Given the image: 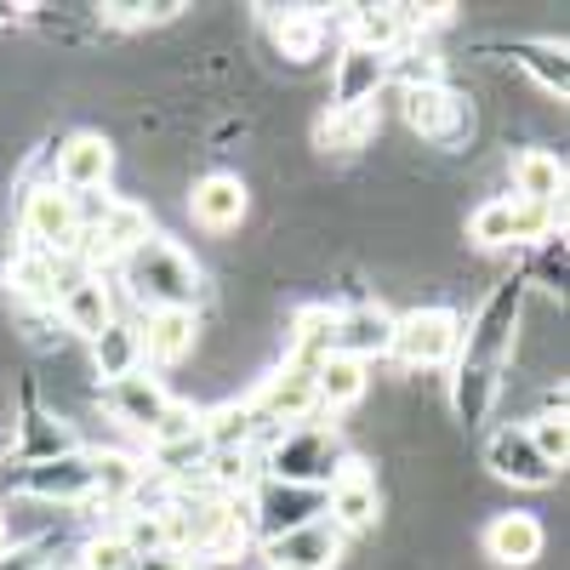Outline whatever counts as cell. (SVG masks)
Listing matches in <instances>:
<instances>
[{
    "mask_svg": "<svg viewBox=\"0 0 570 570\" xmlns=\"http://www.w3.org/2000/svg\"><path fill=\"white\" fill-rule=\"evenodd\" d=\"M343 531L331 519H314L303 531H285L274 542H263V570H331L343 559Z\"/></svg>",
    "mask_w": 570,
    "mask_h": 570,
    "instance_id": "13",
    "label": "cell"
},
{
    "mask_svg": "<svg viewBox=\"0 0 570 570\" xmlns=\"http://www.w3.org/2000/svg\"><path fill=\"white\" fill-rule=\"evenodd\" d=\"M52 314H58L63 331H75V337L91 343V337H98V331L115 320V303H109L104 274H91V268H63V292H58Z\"/></svg>",
    "mask_w": 570,
    "mask_h": 570,
    "instance_id": "12",
    "label": "cell"
},
{
    "mask_svg": "<svg viewBox=\"0 0 570 570\" xmlns=\"http://www.w3.org/2000/svg\"><path fill=\"white\" fill-rule=\"evenodd\" d=\"M525 434H531L537 456H542L553 473L570 462V422H564V416H537V422H525Z\"/></svg>",
    "mask_w": 570,
    "mask_h": 570,
    "instance_id": "28",
    "label": "cell"
},
{
    "mask_svg": "<svg viewBox=\"0 0 570 570\" xmlns=\"http://www.w3.org/2000/svg\"><path fill=\"white\" fill-rule=\"evenodd\" d=\"M371 365L348 360V354H331L320 371H314V394H320V411H354L371 389Z\"/></svg>",
    "mask_w": 570,
    "mask_h": 570,
    "instance_id": "25",
    "label": "cell"
},
{
    "mask_svg": "<svg viewBox=\"0 0 570 570\" xmlns=\"http://www.w3.org/2000/svg\"><path fill=\"white\" fill-rule=\"evenodd\" d=\"M519 320H525V279H502L485 297V308L473 314V325L456 343V365H451V411L462 428L491 422L508 376H513V354H519Z\"/></svg>",
    "mask_w": 570,
    "mask_h": 570,
    "instance_id": "1",
    "label": "cell"
},
{
    "mask_svg": "<svg viewBox=\"0 0 570 570\" xmlns=\"http://www.w3.org/2000/svg\"><path fill=\"white\" fill-rule=\"evenodd\" d=\"M109 171H115V142L104 131H75V137L58 142V160H52V177L46 183L69 188V195L80 200V195H98V188L109 183Z\"/></svg>",
    "mask_w": 570,
    "mask_h": 570,
    "instance_id": "10",
    "label": "cell"
},
{
    "mask_svg": "<svg viewBox=\"0 0 570 570\" xmlns=\"http://www.w3.org/2000/svg\"><path fill=\"white\" fill-rule=\"evenodd\" d=\"M376 131H383L376 104L371 109H325L320 126H314V142H320L325 155H360V149H371V142H376Z\"/></svg>",
    "mask_w": 570,
    "mask_h": 570,
    "instance_id": "21",
    "label": "cell"
},
{
    "mask_svg": "<svg viewBox=\"0 0 570 570\" xmlns=\"http://www.w3.org/2000/svg\"><path fill=\"white\" fill-rule=\"evenodd\" d=\"M120 285H126V297L137 308H149V314H166V308H188V314H200L206 303V274L200 263L188 257L177 240H166V234H142V240L115 263Z\"/></svg>",
    "mask_w": 570,
    "mask_h": 570,
    "instance_id": "2",
    "label": "cell"
},
{
    "mask_svg": "<svg viewBox=\"0 0 570 570\" xmlns=\"http://www.w3.org/2000/svg\"><path fill=\"white\" fill-rule=\"evenodd\" d=\"M252 405V416H257V428H274V434H285V428H303V422H314L320 416V394H314V371H303V365H274L263 383H257V394L246 400Z\"/></svg>",
    "mask_w": 570,
    "mask_h": 570,
    "instance_id": "8",
    "label": "cell"
},
{
    "mask_svg": "<svg viewBox=\"0 0 570 570\" xmlns=\"http://www.w3.org/2000/svg\"><path fill=\"white\" fill-rule=\"evenodd\" d=\"M314 519H325V485H285V480H257L252 502H246V525L274 542L285 531H303L314 525Z\"/></svg>",
    "mask_w": 570,
    "mask_h": 570,
    "instance_id": "6",
    "label": "cell"
},
{
    "mask_svg": "<svg viewBox=\"0 0 570 570\" xmlns=\"http://www.w3.org/2000/svg\"><path fill=\"white\" fill-rule=\"evenodd\" d=\"M23 234H29V252L75 257V246H80V200L58 183H35L23 195Z\"/></svg>",
    "mask_w": 570,
    "mask_h": 570,
    "instance_id": "7",
    "label": "cell"
},
{
    "mask_svg": "<svg viewBox=\"0 0 570 570\" xmlns=\"http://www.w3.org/2000/svg\"><path fill=\"white\" fill-rule=\"evenodd\" d=\"M383 80H389V58L365 52V46H343L337 69H331V109H371Z\"/></svg>",
    "mask_w": 570,
    "mask_h": 570,
    "instance_id": "19",
    "label": "cell"
},
{
    "mask_svg": "<svg viewBox=\"0 0 570 570\" xmlns=\"http://www.w3.org/2000/svg\"><path fill=\"white\" fill-rule=\"evenodd\" d=\"M400 115H405V126L422 142L451 149V155L473 137V104L462 98L456 86H445V80H434V86H400Z\"/></svg>",
    "mask_w": 570,
    "mask_h": 570,
    "instance_id": "4",
    "label": "cell"
},
{
    "mask_svg": "<svg viewBox=\"0 0 570 570\" xmlns=\"http://www.w3.org/2000/svg\"><path fill=\"white\" fill-rule=\"evenodd\" d=\"M7 542H12V537H7V513H0V548H7Z\"/></svg>",
    "mask_w": 570,
    "mask_h": 570,
    "instance_id": "32",
    "label": "cell"
},
{
    "mask_svg": "<svg viewBox=\"0 0 570 570\" xmlns=\"http://www.w3.org/2000/svg\"><path fill=\"white\" fill-rule=\"evenodd\" d=\"M325 519L343 537L376 531V519H383V491H376V473H371L365 456H348L337 473H331V485H325Z\"/></svg>",
    "mask_w": 570,
    "mask_h": 570,
    "instance_id": "9",
    "label": "cell"
},
{
    "mask_svg": "<svg viewBox=\"0 0 570 570\" xmlns=\"http://www.w3.org/2000/svg\"><path fill=\"white\" fill-rule=\"evenodd\" d=\"M462 343V320L445 303H416L405 314H394V348L389 360H400L405 371H434L456 354Z\"/></svg>",
    "mask_w": 570,
    "mask_h": 570,
    "instance_id": "5",
    "label": "cell"
},
{
    "mask_svg": "<svg viewBox=\"0 0 570 570\" xmlns=\"http://www.w3.org/2000/svg\"><path fill=\"white\" fill-rule=\"evenodd\" d=\"M252 212V195H246V183L240 177H228V171H212L195 183V195H188V217H195L206 234H228V228H240Z\"/></svg>",
    "mask_w": 570,
    "mask_h": 570,
    "instance_id": "18",
    "label": "cell"
},
{
    "mask_svg": "<svg viewBox=\"0 0 570 570\" xmlns=\"http://www.w3.org/2000/svg\"><path fill=\"white\" fill-rule=\"evenodd\" d=\"M394 348V314L383 303H348L337 308V354L371 365V360H389Z\"/></svg>",
    "mask_w": 570,
    "mask_h": 570,
    "instance_id": "17",
    "label": "cell"
},
{
    "mask_svg": "<svg viewBox=\"0 0 570 570\" xmlns=\"http://www.w3.org/2000/svg\"><path fill=\"white\" fill-rule=\"evenodd\" d=\"M104 405H109V416H115L120 428H131V434L149 440L155 422H160L166 405H171V394L160 389V376L131 371V376H120V383H104Z\"/></svg>",
    "mask_w": 570,
    "mask_h": 570,
    "instance_id": "16",
    "label": "cell"
},
{
    "mask_svg": "<svg viewBox=\"0 0 570 570\" xmlns=\"http://www.w3.org/2000/svg\"><path fill=\"white\" fill-rule=\"evenodd\" d=\"M137 570H195V559H188V553H177V548H166V553L137 559Z\"/></svg>",
    "mask_w": 570,
    "mask_h": 570,
    "instance_id": "31",
    "label": "cell"
},
{
    "mask_svg": "<svg viewBox=\"0 0 570 570\" xmlns=\"http://www.w3.org/2000/svg\"><path fill=\"white\" fill-rule=\"evenodd\" d=\"M18 491L46 502V508H69V502H91V451H63V456H46L29 462L18 473Z\"/></svg>",
    "mask_w": 570,
    "mask_h": 570,
    "instance_id": "11",
    "label": "cell"
},
{
    "mask_svg": "<svg viewBox=\"0 0 570 570\" xmlns=\"http://www.w3.org/2000/svg\"><path fill=\"white\" fill-rule=\"evenodd\" d=\"M91 371L104 383H120V376L142 371V331L131 320H109L98 337H91Z\"/></svg>",
    "mask_w": 570,
    "mask_h": 570,
    "instance_id": "23",
    "label": "cell"
},
{
    "mask_svg": "<svg viewBox=\"0 0 570 570\" xmlns=\"http://www.w3.org/2000/svg\"><path fill=\"white\" fill-rule=\"evenodd\" d=\"M468 240H473V246H485V252L513 246V200L497 195V200H485V206H473V217H468Z\"/></svg>",
    "mask_w": 570,
    "mask_h": 570,
    "instance_id": "27",
    "label": "cell"
},
{
    "mask_svg": "<svg viewBox=\"0 0 570 570\" xmlns=\"http://www.w3.org/2000/svg\"><path fill=\"white\" fill-rule=\"evenodd\" d=\"M513 200L564 206V160L548 149H519L513 155Z\"/></svg>",
    "mask_w": 570,
    "mask_h": 570,
    "instance_id": "22",
    "label": "cell"
},
{
    "mask_svg": "<svg viewBox=\"0 0 570 570\" xmlns=\"http://www.w3.org/2000/svg\"><path fill=\"white\" fill-rule=\"evenodd\" d=\"M485 559L491 564H502V570H531L537 559H542V542H548V531H542V519L537 513H525V508H502V513H491V525H485Z\"/></svg>",
    "mask_w": 570,
    "mask_h": 570,
    "instance_id": "15",
    "label": "cell"
},
{
    "mask_svg": "<svg viewBox=\"0 0 570 570\" xmlns=\"http://www.w3.org/2000/svg\"><path fill=\"white\" fill-rule=\"evenodd\" d=\"M513 63L537 75L548 98H564V46L559 40H513Z\"/></svg>",
    "mask_w": 570,
    "mask_h": 570,
    "instance_id": "26",
    "label": "cell"
},
{
    "mask_svg": "<svg viewBox=\"0 0 570 570\" xmlns=\"http://www.w3.org/2000/svg\"><path fill=\"white\" fill-rule=\"evenodd\" d=\"M200 428V411L188 405V400H171L166 405V416L155 422V434H149V445H171V440H188Z\"/></svg>",
    "mask_w": 570,
    "mask_h": 570,
    "instance_id": "30",
    "label": "cell"
},
{
    "mask_svg": "<svg viewBox=\"0 0 570 570\" xmlns=\"http://www.w3.org/2000/svg\"><path fill=\"white\" fill-rule=\"evenodd\" d=\"M485 468L497 473V480L525 485V491H542V485L559 480V473L537 456V445H531V434H525V422H502L497 434L485 440Z\"/></svg>",
    "mask_w": 570,
    "mask_h": 570,
    "instance_id": "14",
    "label": "cell"
},
{
    "mask_svg": "<svg viewBox=\"0 0 570 570\" xmlns=\"http://www.w3.org/2000/svg\"><path fill=\"white\" fill-rule=\"evenodd\" d=\"M263 462V480H285V485H331V473L348 462V445L331 422H303V428H285L274 434V445L257 456Z\"/></svg>",
    "mask_w": 570,
    "mask_h": 570,
    "instance_id": "3",
    "label": "cell"
},
{
    "mask_svg": "<svg viewBox=\"0 0 570 570\" xmlns=\"http://www.w3.org/2000/svg\"><path fill=\"white\" fill-rule=\"evenodd\" d=\"M75 570H137V553H131L115 531H104V537H86Z\"/></svg>",
    "mask_w": 570,
    "mask_h": 570,
    "instance_id": "29",
    "label": "cell"
},
{
    "mask_svg": "<svg viewBox=\"0 0 570 570\" xmlns=\"http://www.w3.org/2000/svg\"><path fill=\"white\" fill-rule=\"evenodd\" d=\"M268 29H274V46H279V58H292V63H314L320 58V40H325V18L308 12V7H292V12H279V7H263Z\"/></svg>",
    "mask_w": 570,
    "mask_h": 570,
    "instance_id": "24",
    "label": "cell"
},
{
    "mask_svg": "<svg viewBox=\"0 0 570 570\" xmlns=\"http://www.w3.org/2000/svg\"><path fill=\"white\" fill-rule=\"evenodd\" d=\"M137 331H142V360H155L160 371L183 365L188 354L200 348V314H188V308L149 314V325H137Z\"/></svg>",
    "mask_w": 570,
    "mask_h": 570,
    "instance_id": "20",
    "label": "cell"
}]
</instances>
